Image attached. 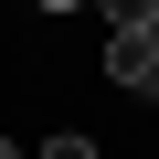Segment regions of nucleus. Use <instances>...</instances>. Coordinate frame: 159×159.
<instances>
[{
	"instance_id": "obj_1",
	"label": "nucleus",
	"mask_w": 159,
	"mask_h": 159,
	"mask_svg": "<svg viewBox=\"0 0 159 159\" xmlns=\"http://www.w3.org/2000/svg\"><path fill=\"white\" fill-rule=\"evenodd\" d=\"M106 85L159 96V32H117V43H106Z\"/></svg>"
},
{
	"instance_id": "obj_2",
	"label": "nucleus",
	"mask_w": 159,
	"mask_h": 159,
	"mask_svg": "<svg viewBox=\"0 0 159 159\" xmlns=\"http://www.w3.org/2000/svg\"><path fill=\"white\" fill-rule=\"evenodd\" d=\"M96 21H106V43L117 32H159V0H96Z\"/></svg>"
},
{
	"instance_id": "obj_3",
	"label": "nucleus",
	"mask_w": 159,
	"mask_h": 159,
	"mask_svg": "<svg viewBox=\"0 0 159 159\" xmlns=\"http://www.w3.org/2000/svg\"><path fill=\"white\" fill-rule=\"evenodd\" d=\"M43 159H96V138H85V127H64V138H43Z\"/></svg>"
},
{
	"instance_id": "obj_4",
	"label": "nucleus",
	"mask_w": 159,
	"mask_h": 159,
	"mask_svg": "<svg viewBox=\"0 0 159 159\" xmlns=\"http://www.w3.org/2000/svg\"><path fill=\"white\" fill-rule=\"evenodd\" d=\"M43 11H96V0H43Z\"/></svg>"
},
{
	"instance_id": "obj_5",
	"label": "nucleus",
	"mask_w": 159,
	"mask_h": 159,
	"mask_svg": "<svg viewBox=\"0 0 159 159\" xmlns=\"http://www.w3.org/2000/svg\"><path fill=\"white\" fill-rule=\"evenodd\" d=\"M0 159H21V148H11V138H0Z\"/></svg>"
},
{
	"instance_id": "obj_6",
	"label": "nucleus",
	"mask_w": 159,
	"mask_h": 159,
	"mask_svg": "<svg viewBox=\"0 0 159 159\" xmlns=\"http://www.w3.org/2000/svg\"><path fill=\"white\" fill-rule=\"evenodd\" d=\"M148 106H159V96H148Z\"/></svg>"
}]
</instances>
